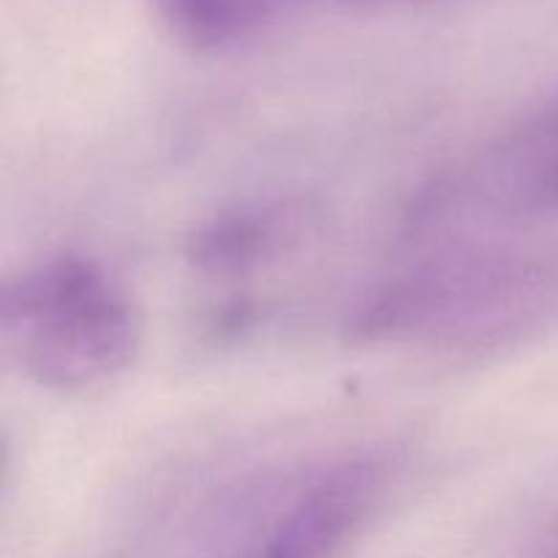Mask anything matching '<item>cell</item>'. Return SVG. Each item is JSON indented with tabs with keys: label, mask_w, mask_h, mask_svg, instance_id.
<instances>
[{
	"label": "cell",
	"mask_w": 558,
	"mask_h": 558,
	"mask_svg": "<svg viewBox=\"0 0 558 558\" xmlns=\"http://www.w3.org/2000/svg\"><path fill=\"white\" fill-rule=\"evenodd\" d=\"M0 325L20 341L27 376L47 390L76 392L131 368L142 319L129 294L96 259L58 254L9 278Z\"/></svg>",
	"instance_id": "cell-1"
},
{
	"label": "cell",
	"mask_w": 558,
	"mask_h": 558,
	"mask_svg": "<svg viewBox=\"0 0 558 558\" xmlns=\"http://www.w3.org/2000/svg\"><path fill=\"white\" fill-rule=\"evenodd\" d=\"M558 216V96L501 131L477 156L430 180L407 213L414 240H445L472 223Z\"/></svg>",
	"instance_id": "cell-2"
},
{
	"label": "cell",
	"mask_w": 558,
	"mask_h": 558,
	"mask_svg": "<svg viewBox=\"0 0 558 558\" xmlns=\"http://www.w3.org/2000/svg\"><path fill=\"white\" fill-rule=\"evenodd\" d=\"M390 466L352 458L322 474L267 534L254 558H338L381 501Z\"/></svg>",
	"instance_id": "cell-3"
},
{
	"label": "cell",
	"mask_w": 558,
	"mask_h": 558,
	"mask_svg": "<svg viewBox=\"0 0 558 558\" xmlns=\"http://www.w3.org/2000/svg\"><path fill=\"white\" fill-rule=\"evenodd\" d=\"M311 216L298 202H259L210 218L189 243V259L210 276L248 272L303 240Z\"/></svg>",
	"instance_id": "cell-4"
},
{
	"label": "cell",
	"mask_w": 558,
	"mask_h": 558,
	"mask_svg": "<svg viewBox=\"0 0 558 558\" xmlns=\"http://www.w3.org/2000/svg\"><path fill=\"white\" fill-rule=\"evenodd\" d=\"M163 25L194 49H227L259 36L305 0H153Z\"/></svg>",
	"instance_id": "cell-5"
}]
</instances>
